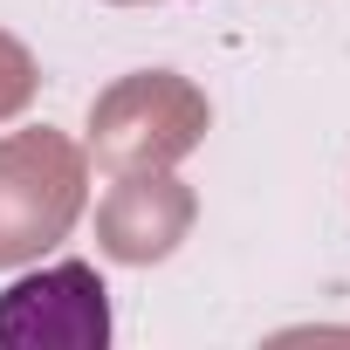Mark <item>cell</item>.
Returning a JSON list of instances; mask_svg holds the SVG:
<instances>
[{
	"mask_svg": "<svg viewBox=\"0 0 350 350\" xmlns=\"http://www.w3.org/2000/svg\"><path fill=\"white\" fill-rule=\"evenodd\" d=\"M110 288L90 261H55L0 295V350H103Z\"/></svg>",
	"mask_w": 350,
	"mask_h": 350,
	"instance_id": "cell-3",
	"label": "cell"
},
{
	"mask_svg": "<svg viewBox=\"0 0 350 350\" xmlns=\"http://www.w3.org/2000/svg\"><path fill=\"white\" fill-rule=\"evenodd\" d=\"M206 124H213V110L186 76L131 69L90 103V151L110 179L117 172H158V165H179L186 151H200Z\"/></svg>",
	"mask_w": 350,
	"mask_h": 350,
	"instance_id": "cell-2",
	"label": "cell"
},
{
	"mask_svg": "<svg viewBox=\"0 0 350 350\" xmlns=\"http://www.w3.org/2000/svg\"><path fill=\"white\" fill-rule=\"evenodd\" d=\"M110 8H144V0H110Z\"/></svg>",
	"mask_w": 350,
	"mask_h": 350,
	"instance_id": "cell-6",
	"label": "cell"
},
{
	"mask_svg": "<svg viewBox=\"0 0 350 350\" xmlns=\"http://www.w3.org/2000/svg\"><path fill=\"white\" fill-rule=\"evenodd\" d=\"M35 90H42V69H35V55L0 28V124L8 117H21L28 103H35Z\"/></svg>",
	"mask_w": 350,
	"mask_h": 350,
	"instance_id": "cell-5",
	"label": "cell"
},
{
	"mask_svg": "<svg viewBox=\"0 0 350 350\" xmlns=\"http://www.w3.org/2000/svg\"><path fill=\"white\" fill-rule=\"evenodd\" d=\"M90 200V151L62 131H14L0 137V268L42 261Z\"/></svg>",
	"mask_w": 350,
	"mask_h": 350,
	"instance_id": "cell-1",
	"label": "cell"
},
{
	"mask_svg": "<svg viewBox=\"0 0 350 350\" xmlns=\"http://www.w3.org/2000/svg\"><path fill=\"white\" fill-rule=\"evenodd\" d=\"M200 220V200L186 179H172V165L158 172H117L110 200L96 206V247L124 268H151L179 247Z\"/></svg>",
	"mask_w": 350,
	"mask_h": 350,
	"instance_id": "cell-4",
	"label": "cell"
}]
</instances>
